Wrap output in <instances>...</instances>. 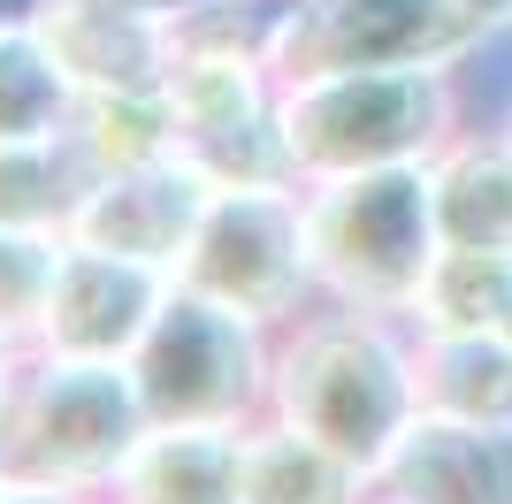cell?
Returning <instances> with one entry per match:
<instances>
[{"instance_id":"cell-1","label":"cell","mask_w":512,"mask_h":504,"mask_svg":"<svg viewBox=\"0 0 512 504\" xmlns=\"http://www.w3.org/2000/svg\"><path fill=\"white\" fill-rule=\"evenodd\" d=\"M268 413L321 436L329 451L383 474L413 420H421V375H413V321L367 314L321 298L276 336V398Z\"/></svg>"},{"instance_id":"cell-2","label":"cell","mask_w":512,"mask_h":504,"mask_svg":"<svg viewBox=\"0 0 512 504\" xmlns=\"http://www.w3.org/2000/svg\"><path fill=\"white\" fill-rule=\"evenodd\" d=\"M276 123L299 184L406 168L467 130V62H413V69H314L276 92Z\"/></svg>"},{"instance_id":"cell-3","label":"cell","mask_w":512,"mask_h":504,"mask_svg":"<svg viewBox=\"0 0 512 504\" xmlns=\"http://www.w3.org/2000/svg\"><path fill=\"white\" fill-rule=\"evenodd\" d=\"M306 245H314L321 298L406 321L428 268H436V252H444L428 161L306 184Z\"/></svg>"},{"instance_id":"cell-4","label":"cell","mask_w":512,"mask_h":504,"mask_svg":"<svg viewBox=\"0 0 512 504\" xmlns=\"http://www.w3.org/2000/svg\"><path fill=\"white\" fill-rule=\"evenodd\" d=\"M276 336L283 329L176 283L146 344L130 352L138 398L161 428H253L276 398Z\"/></svg>"},{"instance_id":"cell-5","label":"cell","mask_w":512,"mask_h":504,"mask_svg":"<svg viewBox=\"0 0 512 504\" xmlns=\"http://www.w3.org/2000/svg\"><path fill=\"white\" fill-rule=\"evenodd\" d=\"M146 436H153V413L138 398L130 359H62V352L23 359L8 474H39V482L107 497Z\"/></svg>"},{"instance_id":"cell-6","label":"cell","mask_w":512,"mask_h":504,"mask_svg":"<svg viewBox=\"0 0 512 504\" xmlns=\"http://www.w3.org/2000/svg\"><path fill=\"white\" fill-rule=\"evenodd\" d=\"M176 283L214 298V306H230V314L291 329L306 306H321L314 245H306V184L214 191Z\"/></svg>"},{"instance_id":"cell-7","label":"cell","mask_w":512,"mask_h":504,"mask_svg":"<svg viewBox=\"0 0 512 504\" xmlns=\"http://www.w3.org/2000/svg\"><path fill=\"white\" fill-rule=\"evenodd\" d=\"M482 23L459 0H291L268 46L283 84L314 69H413V62H474Z\"/></svg>"},{"instance_id":"cell-8","label":"cell","mask_w":512,"mask_h":504,"mask_svg":"<svg viewBox=\"0 0 512 504\" xmlns=\"http://www.w3.org/2000/svg\"><path fill=\"white\" fill-rule=\"evenodd\" d=\"M207 199H214V184L184 161V153L100 168L92 191H85V207H77V222H69V237L176 275L184 252H192V237H199V222H207Z\"/></svg>"},{"instance_id":"cell-9","label":"cell","mask_w":512,"mask_h":504,"mask_svg":"<svg viewBox=\"0 0 512 504\" xmlns=\"http://www.w3.org/2000/svg\"><path fill=\"white\" fill-rule=\"evenodd\" d=\"M176 275L146 268V260H123V252L100 245H62V268H54V298H46L39 321V352L62 359H130L146 344L153 314L169 306Z\"/></svg>"},{"instance_id":"cell-10","label":"cell","mask_w":512,"mask_h":504,"mask_svg":"<svg viewBox=\"0 0 512 504\" xmlns=\"http://www.w3.org/2000/svg\"><path fill=\"white\" fill-rule=\"evenodd\" d=\"M31 31L46 39V54L62 62V77L85 92H169L176 69V31L146 8L123 0H23Z\"/></svg>"},{"instance_id":"cell-11","label":"cell","mask_w":512,"mask_h":504,"mask_svg":"<svg viewBox=\"0 0 512 504\" xmlns=\"http://www.w3.org/2000/svg\"><path fill=\"white\" fill-rule=\"evenodd\" d=\"M375 504H512V428L421 413L375 474Z\"/></svg>"},{"instance_id":"cell-12","label":"cell","mask_w":512,"mask_h":504,"mask_svg":"<svg viewBox=\"0 0 512 504\" xmlns=\"http://www.w3.org/2000/svg\"><path fill=\"white\" fill-rule=\"evenodd\" d=\"M245 482V428H161L130 451L107 504H237Z\"/></svg>"},{"instance_id":"cell-13","label":"cell","mask_w":512,"mask_h":504,"mask_svg":"<svg viewBox=\"0 0 512 504\" xmlns=\"http://www.w3.org/2000/svg\"><path fill=\"white\" fill-rule=\"evenodd\" d=\"M237 504H375V474L329 451L321 436L291 428V420L260 413L245 428V482Z\"/></svg>"},{"instance_id":"cell-14","label":"cell","mask_w":512,"mask_h":504,"mask_svg":"<svg viewBox=\"0 0 512 504\" xmlns=\"http://www.w3.org/2000/svg\"><path fill=\"white\" fill-rule=\"evenodd\" d=\"M428 184H436V230H444V245L512 252V138L497 123L459 130L428 161Z\"/></svg>"},{"instance_id":"cell-15","label":"cell","mask_w":512,"mask_h":504,"mask_svg":"<svg viewBox=\"0 0 512 504\" xmlns=\"http://www.w3.org/2000/svg\"><path fill=\"white\" fill-rule=\"evenodd\" d=\"M413 375H421V413L474 420V428H512V336H421L413 329Z\"/></svg>"},{"instance_id":"cell-16","label":"cell","mask_w":512,"mask_h":504,"mask_svg":"<svg viewBox=\"0 0 512 504\" xmlns=\"http://www.w3.org/2000/svg\"><path fill=\"white\" fill-rule=\"evenodd\" d=\"M92 176H100V168H92V153L77 146V130H54V138H0V230L69 237Z\"/></svg>"},{"instance_id":"cell-17","label":"cell","mask_w":512,"mask_h":504,"mask_svg":"<svg viewBox=\"0 0 512 504\" xmlns=\"http://www.w3.org/2000/svg\"><path fill=\"white\" fill-rule=\"evenodd\" d=\"M505 314H512V252L444 245L406 321L421 336H474V329H505Z\"/></svg>"},{"instance_id":"cell-18","label":"cell","mask_w":512,"mask_h":504,"mask_svg":"<svg viewBox=\"0 0 512 504\" xmlns=\"http://www.w3.org/2000/svg\"><path fill=\"white\" fill-rule=\"evenodd\" d=\"M77 115V84L46 54L23 8L0 16V138H54Z\"/></svg>"},{"instance_id":"cell-19","label":"cell","mask_w":512,"mask_h":504,"mask_svg":"<svg viewBox=\"0 0 512 504\" xmlns=\"http://www.w3.org/2000/svg\"><path fill=\"white\" fill-rule=\"evenodd\" d=\"M77 146L92 153V168H130V161H161L176 153V115L169 92H85L77 115Z\"/></svg>"},{"instance_id":"cell-20","label":"cell","mask_w":512,"mask_h":504,"mask_svg":"<svg viewBox=\"0 0 512 504\" xmlns=\"http://www.w3.org/2000/svg\"><path fill=\"white\" fill-rule=\"evenodd\" d=\"M69 237L54 230H0V352H39V321L54 298Z\"/></svg>"},{"instance_id":"cell-21","label":"cell","mask_w":512,"mask_h":504,"mask_svg":"<svg viewBox=\"0 0 512 504\" xmlns=\"http://www.w3.org/2000/svg\"><path fill=\"white\" fill-rule=\"evenodd\" d=\"M0 504H107V497L69 489V482H39V474H0Z\"/></svg>"},{"instance_id":"cell-22","label":"cell","mask_w":512,"mask_h":504,"mask_svg":"<svg viewBox=\"0 0 512 504\" xmlns=\"http://www.w3.org/2000/svg\"><path fill=\"white\" fill-rule=\"evenodd\" d=\"M23 359H31V352H0V474H8V451H16V398H23Z\"/></svg>"},{"instance_id":"cell-23","label":"cell","mask_w":512,"mask_h":504,"mask_svg":"<svg viewBox=\"0 0 512 504\" xmlns=\"http://www.w3.org/2000/svg\"><path fill=\"white\" fill-rule=\"evenodd\" d=\"M459 8H467L474 23H482V39H512V0H459Z\"/></svg>"},{"instance_id":"cell-24","label":"cell","mask_w":512,"mask_h":504,"mask_svg":"<svg viewBox=\"0 0 512 504\" xmlns=\"http://www.w3.org/2000/svg\"><path fill=\"white\" fill-rule=\"evenodd\" d=\"M123 8H146V16H161L169 31H184V23H192L199 8H207V0H123Z\"/></svg>"},{"instance_id":"cell-25","label":"cell","mask_w":512,"mask_h":504,"mask_svg":"<svg viewBox=\"0 0 512 504\" xmlns=\"http://www.w3.org/2000/svg\"><path fill=\"white\" fill-rule=\"evenodd\" d=\"M497 130H505V138H512V92H505V115H497Z\"/></svg>"},{"instance_id":"cell-26","label":"cell","mask_w":512,"mask_h":504,"mask_svg":"<svg viewBox=\"0 0 512 504\" xmlns=\"http://www.w3.org/2000/svg\"><path fill=\"white\" fill-rule=\"evenodd\" d=\"M8 8H23V0H0V16H8Z\"/></svg>"},{"instance_id":"cell-27","label":"cell","mask_w":512,"mask_h":504,"mask_svg":"<svg viewBox=\"0 0 512 504\" xmlns=\"http://www.w3.org/2000/svg\"><path fill=\"white\" fill-rule=\"evenodd\" d=\"M505 336H512V314H505Z\"/></svg>"}]
</instances>
